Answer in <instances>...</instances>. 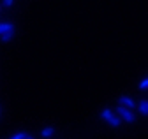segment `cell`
<instances>
[{"mask_svg":"<svg viewBox=\"0 0 148 139\" xmlns=\"http://www.w3.org/2000/svg\"><path fill=\"white\" fill-rule=\"evenodd\" d=\"M101 116L108 121V123L111 125V127H115V129H118L120 125H122V118L116 114V113H113V111H111V109H102V113H101Z\"/></svg>","mask_w":148,"mask_h":139,"instance_id":"6da1fadb","label":"cell"},{"mask_svg":"<svg viewBox=\"0 0 148 139\" xmlns=\"http://www.w3.org/2000/svg\"><path fill=\"white\" fill-rule=\"evenodd\" d=\"M116 114H118L123 121H127V123H132V121H134V113H132V108L118 106V108H116Z\"/></svg>","mask_w":148,"mask_h":139,"instance_id":"7a4b0ae2","label":"cell"},{"mask_svg":"<svg viewBox=\"0 0 148 139\" xmlns=\"http://www.w3.org/2000/svg\"><path fill=\"white\" fill-rule=\"evenodd\" d=\"M118 104L120 106H125V108H138V104L134 102V99H131V97H127V95H122L120 99H118Z\"/></svg>","mask_w":148,"mask_h":139,"instance_id":"3957f363","label":"cell"},{"mask_svg":"<svg viewBox=\"0 0 148 139\" xmlns=\"http://www.w3.org/2000/svg\"><path fill=\"white\" fill-rule=\"evenodd\" d=\"M34 136L30 132H25V130H20L16 134H11V139H32Z\"/></svg>","mask_w":148,"mask_h":139,"instance_id":"277c9868","label":"cell"},{"mask_svg":"<svg viewBox=\"0 0 148 139\" xmlns=\"http://www.w3.org/2000/svg\"><path fill=\"white\" fill-rule=\"evenodd\" d=\"M55 134H57V132H55L53 127H46V129L41 130V137H44V139H48V137H51V136H55Z\"/></svg>","mask_w":148,"mask_h":139,"instance_id":"5b68a950","label":"cell"},{"mask_svg":"<svg viewBox=\"0 0 148 139\" xmlns=\"http://www.w3.org/2000/svg\"><path fill=\"white\" fill-rule=\"evenodd\" d=\"M138 109H139L141 114H148V100H141L138 104Z\"/></svg>","mask_w":148,"mask_h":139,"instance_id":"8992f818","label":"cell"},{"mask_svg":"<svg viewBox=\"0 0 148 139\" xmlns=\"http://www.w3.org/2000/svg\"><path fill=\"white\" fill-rule=\"evenodd\" d=\"M9 30H14V25L12 23H0V35L5 33V32H9Z\"/></svg>","mask_w":148,"mask_h":139,"instance_id":"52a82bcc","label":"cell"},{"mask_svg":"<svg viewBox=\"0 0 148 139\" xmlns=\"http://www.w3.org/2000/svg\"><path fill=\"white\" fill-rule=\"evenodd\" d=\"M12 37H14V30H9V32H5V33H2V35H0L2 42H9Z\"/></svg>","mask_w":148,"mask_h":139,"instance_id":"ba28073f","label":"cell"},{"mask_svg":"<svg viewBox=\"0 0 148 139\" xmlns=\"http://www.w3.org/2000/svg\"><path fill=\"white\" fill-rule=\"evenodd\" d=\"M139 88H141V90H145V88H148V78H145V79H143V81L139 83Z\"/></svg>","mask_w":148,"mask_h":139,"instance_id":"9c48e42d","label":"cell"},{"mask_svg":"<svg viewBox=\"0 0 148 139\" xmlns=\"http://www.w3.org/2000/svg\"><path fill=\"white\" fill-rule=\"evenodd\" d=\"M2 4H4L5 7H11V5L14 4V0H4V2H2Z\"/></svg>","mask_w":148,"mask_h":139,"instance_id":"30bf717a","label":"cell"}]
</instances>
